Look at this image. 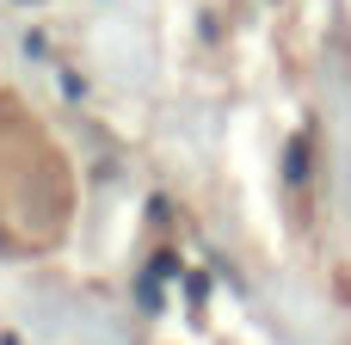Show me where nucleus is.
Segmentation results:
<instances>
[{"label": "nucleus", "instance_id": "nucleus-1", "mask_svg": "<svg viewBox=\"0 0 351 345\" xmlns=\"http://www.w3.org/2000/svg\"><path fill=\"white\" fill-rule=\"evenodd\" d=\"M68 210V167L56 142L37 130V117L12 99H0V228L43 241L62 228Z\"/></svg>", "mask_w": 351, "mask_h": 345}]
</instances>
